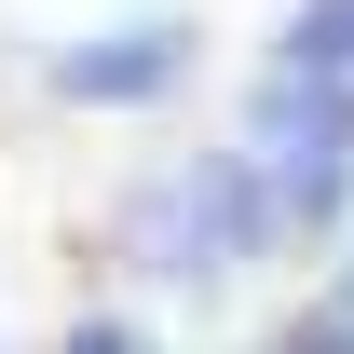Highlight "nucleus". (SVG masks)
Wrapping results in <instances>:
<instances>
[{
  "label": "nucleus",
  "mask_w": 354,
  "mask_h": 354,
  "mask_svg": "<svg viewBox=\"0 0 354 354\" xmlns=\"http://www.w3.org/2000/svg\"><path fill=\"white\" fill-rule=\"evenodd\" d=\"M272 68H286V82H341L354 68V0H300L286 41H272Z\"/></svg>",
  "instance_id": "3"
},
{
  "label": "nucleus",
  "mask_w": 354,
  "mask_h": 354,
  "mask_svg": "<svg viewBox=\"0 0 354 354\" xmlns=\"http://www.w3.org/2000/svg\"><path fill=\"white\" fill-rule=\"evenodd\" d=\"M68 354H150V341H136L123 313H82V327H68Z\"/></svg>",
  "instance_id": "4"
},
{
  "label": "nucleus",
  "mask_w": 354,
  "mask_h": 354,
  "mask_svg": "<svg viewBox=\"0 0 354 354\" xmlns=\"http://www.w3.org/2000/svg\"><path fill=\"white\" fill-rule=\"evenodd\" d=\"M191 82V28L177 14H150V28H95V41L55 55V95L68 109H150V95Z\"/></svg>",
  "instance_id": "2"
},
{
  "label": "nucleus",
  "mask_w": 354,
  "mask_h": 354,
  "mask_svg": "<svg viewBox=\"0 0 354 354\" xmlns=\"http://www.w3.org/2000/svg\"><path fill=\"white\" fill-rule=\"evenodd\" d=\"M164 205H177V218H136L123 245H150V259H177V272H232L245 245H272V177H259V150H218V164L164 177Z\"/></svg>",
  "instance_id": "1"
}]
</instances>
